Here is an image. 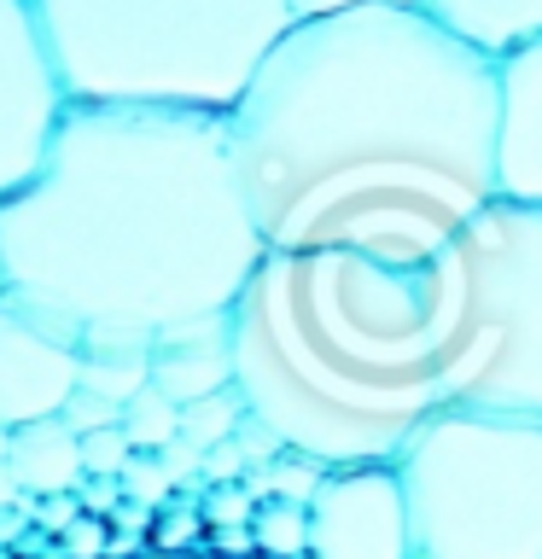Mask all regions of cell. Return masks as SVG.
Returning <instances> with one entry per match:
<instances>
[{
  "instance_id": "12",
  "label": "cell",
  "mask_w": 542,
  "mask_h": 559,
  "mask_svg": "<svg viewBox=\"0 0 542 559\" xmlns=\"http://www.w3.org/2000/svg\"><path fill=\"white\" fill-rule=\"evenodd\" d=\"M7 466L17 472V484L30 496H76L87 466H82V437L64 419H30L12 431V454Z\"/></svg>"
},
{
  "instance_id": "2",
  "label": "cell",
  "mask_w": 542,
  "mask_h": 559,
  "mask_svg": "<svg viewBox=\"0 0 542 559\" xmlns=\"http://www.w3.org/2000/svg\"><path fill=\"white\" fill-rule=\"evenodd\" d=\"M262 257L216 111L70 99L42 175L0 204L7 292L76 338L227 314Z\"/></svg>"
},
{
  "instance_id": "9",
  "label": "cell",
  "mask_w": 542,
  "mask_h": 559,
  "mask_svg": "<svg viewBox=\"0 0 542 559\" xmlns=\"http://www.w3.org/2000/svg\"><path fill=\"white\" fill-rule=\"evenodd\" d=\"M82 338L52 314L0 292V426L17 431L30 419H59L76 396Z\"/></svg>"
},
{
  "instance_id": "18",
  "label": "cell",
  "mask_w": 542,
  "mask_h": 559,
  "mask_svg": "<svg viewBox=\"0 0 542 559\" xmlns=\"http://www.w3.org/2000/svg\"><path fill=\"white\" fill-rule=\"evenodd\" d=\"M251 536L269 559H309V507L297 501H257Z\"/></svg>"
},
{
  "instance_id": "20",
  "label": "cell",
  "mask_w": 542,
  "mask_h": 559,
  "mask_svg": "<svg viewBox=\"0 0 542 559\" xmlns=\"http://www.w3.org/2000/svg\"><path fill=\"white\" fill-rule=\"evenodd\" d=\"M164 496H175L169 472L157 466V454H140V449H134V461L122 466V501H134V507H157Z\"/></svg>"
},
{
  "instance_id": "31",
  "label": "cell",
  "mask_w": 542,
  "mask_h": 559,
  "mask_svg": "<svg viewBox=\"0 0 542 559\" xmlns=\"http://www.w3.org/2000/svg\"><path fill=\"white\" fill-rule=\"evenodd\" d=\"M17 501H24V484H17V472L0 461V513H7V507H17Z\"/></svg>"
},
{
  "instance_id": "14",
  "label": "cell",
  "mask_w": 542,
  "mask_h": 559,
  "mask_svg": "<svg viewBox=\"0 0 542 559\" xmlns=\"http://www.w3.org/2000/svg\"><path fill=\"white\" fill-rule=\"evenodd\" d=\"M82 391L129 402L152 384V338L146 332H87L82 338Z\"/></svg>"
},
{
  "instance_id": "7",
  "label": "cell",
  "mask_w": 542,
  "mask_h": 559,
  "mask_svg": "<svg viewBox=\"0 0 542 559\" xmlns=\"http://www.w3.org/2000/svg\"><path fill=\"white\" fill-rule=\"evenodd\" d=\"M70 111L35 0H0V204L24 192Z\"/></svg>"
},
{
  "instance_id": "17",
  "label": "cell",
  "mask_w": 542,
  "mask_h": 559,
  "mask_svg": "<svg viewBox=\"0 0 542 559\" xmlns=\"http://www.w3.org/2000/svg\"><path fill=\"white\" fill-rule=\"evenodd\" d=\"M122 437H129L140 454H157L169 437H181V402H169L157 384H146L140 396L122 402Z\"/></svg>"
},
{
  "instance_id": "32",
  "label": "cell",
  "mask_w": 542,
  "mask_h": 559,
  "mask_svg": "<svg viewBox=\"0 0 542 559\" xmlns=\"http://www.w3.org/2000/svg\"><path fill=\"white\" fill-rule=\"evenodd\" d=\"M7 454H12V431L0 426V461H7Z\"/></svg>"
},
{
  "instance_id": "28",
  "label": "cell",
  "mask_w": 542,
  "mask_h": 559,
  "mask_svg": "<svg viewBox=\"0 0 542 559\" xmlns=\"http://www.w3.org/2000/svg\"><path fill=\"white\" fill-rule=\"evenodd\" d=\"M76 501H82V513H94V507H122V478H82L76 489Z\"/></svg>"
},
{
  "instance_id": "25",
  "label": "cell",
  "mask_w": 542,
  "mask_h": 559,
  "mask_svg": "<svg viewBox=\"0 0 542 559\" xmlns=\"http://www.w3.org/2000/svg\"><path fill=\"white\" fill-rule=\"evenodd\" d=\"M157 466L169 472V484H175V489H181V484H199L204 449H199V443H187V437H169V443L157 449Z\"/></svg>"
},
{
  "instance_id": "4",
  "label": "cell",
  "mask_w": 542,
  "mask_h": 559,
  "mask_svg": "<svg viewBox=\"0 0 542 559\" xmlns=\"http://www.w3.org/2000/svg\"><path fill=\"white\" fill-rule=\"evenodd\" d=\"M76 105L227 117L286 35L292 0H35Z\"/></svg>"
},
{
  "instance_id": "8",
  "label": "cell",
  "mask_w": 542,
  "mask_h": 559,
  "mask_svg": "<svg viewBox=\"0 0 542 559\" xmlns=\"http://www.w3.org/2000/svg\"><path fill=\"white\" fill-rule=\"evenodd\" d=\"M309 559H414L409 501L391 461L327 472L309 501Z\"/></svg>"
},
{
  "instance_id": "19",
  "label": "cell",
  "mask_w": 542,
  "mask_h": 559,
  "mask_svg": "<svg viewBox=\"0 0 542 559\" xmlns=\"http://www.w3.org/2000/svg\"><path fill=\"white\" fill-rule=\"evenodd\" d=\"M134 461V443L122 437V426H105V431H87L82 437V466L87 478H122V466Z\"/></svg>"
},
{
  "instance_id": "33",
  "label": "cell",
  "mask_w": 542,
  "mask_h": 559,
  "mask_svg": "<svg viewBox=\"0 0 542 559\" xmlns=\"http://www.w3.org/2000/svg\"><path fill=\"white\" fill-rule=\"evenodd\" d=\"M0 292H7V274H0Z\"/></svg>"
},
{
  "instance_id": "21",
  "label": "cell",
  "mask_w": 542,
  "mask_h": 559,
  "mask_svg": "<svg viewBox=\"0 0 542 559\" xmlns=\"http://www.w3.org/2000/svg\"><path fill=\"white\" fill-rule=\"evenodd\" d=\"M64 426L76 431V437H87V431H105V426H122V402H111V396H99V391H82L76 384V396L64 402Z\"/></svg>"
},
{
  "instance_id": "16",
  "label": "cell",
  "mask_w": 542,
  "mask_h": 559,
  "mask_svg": "<svg viewBox=\"0 0 542 559\" xmlns=\"http://www.w3.org/2000/svg\"><path fill=\"white\" fill-rule=\"evenodd\" d=\"M245 414H251V402H245L239 384H227V391H210L199 402H187L181 408V437L199 443V449H216V443H227V437L239 431Z\"/></svg>"
},
{
  "instance_id": "26",
  "label": "cell",
  "mask_w": 542,
  "mask_h": 559,
  "mask_svg": "<svg viewBox=\"0 0 542 559\" xmlns=\"http://www.w3.org/2000/svg\"><path fill=\"white\" fill-rule=\"evenodd\" d=\"M362 7H420L426 12V0H292V17L309 24V17H339V12H362Z\"/></svg>"
},
{
  "instance_id": "11",
  "label": "cell",
  "mask_w": 542,
  "mask_h": 559,
  "mask_svg": "<svg viewBox=\"0 0 542 559\" xmlns=\"http://www.w3.org/2000/svg\"><path fill=\"white\" fill-rule=\"evenodd\" d=\"M152 384L169 402H199L210 391L234 384V309L199 314V321L164 326L152 338Z\"/></svg>"
},
{
  "instance_id": "3",
  "label": "cell",
  "mask_w": 542,
  "mask_h": 559,
  "mask_svg": "<svg viewBox=\"0 0 542 559\" xmlns=\"http://www.w3.org/2000/svg\"><path fill=\"white\" fill-rule=\"evenodd\" d=\"M234 384L321 466L397 461L444 408L432 262L269 251L234 304Z\"/></svg>"
},
{
  "instance_id": "6",
  "label": "cell",
  "mask_w": 542,
  "mask_h": 559,
  "mask_svg": "<svg viewBox=\"0 0 542 559\" xmlns=\"http://www.w3.org/2000/svg\"><path fill=\"white\" fill-rule=\"evenodd\" d=\"M391 466L414 559H542V419L437 408Z\"/></svg>"
},
{
  "instance_id": "1",
  "label": "cell",
  "mask_w": 542,
  "mask_h": 559,
  "mask_svg": "<svg viewBox=\"0 0 542 559\" xmlns=\"http://www.w3.org/2000/svg\"><path fill=\"white\" fill-rule=\"evenodd\" d=\"M269 251L432 262L496 199V59L420 7L292 24L227 111Z\"/></svg>"
},
{
  "instance_id": "29",
  "label": "cell",
  "mask_w": 542,
  "mask_h": 559,
  "mask_svg": "<svg viewBox=\"0 0 542 559\" xmlns=\"http://www.w3.org/2000/svg\"><path fill=\"white\" fill-rule=\"evenodd\" d=\"M216 548H222V554H245V548H257L251 524H234V531H216Z\"/></svg>"
},
{
  "instance_id": "15",
  "label": "cell",
  "mask_w": 542,
  "mask_h": 559,
  "mask_svg": "<svg viewBox=\"0 0 542 559\" xmlns=\"http://www.w3.org/2000/svg\"><path fill=\"white\" fill-rule=\"evenodd\" d=\"M327 472H332V466H321L315 454H297V449H286L280 461L245 472V489H251L257 501H297V507H309Z\"/></svg>"
},
{
  "instance_id": "22",
  "label": "cell",
  "mask_w": 542,
  "mask_h": 559,
  "mask_svg": "<svg viewBox=\"0 0 542 559\" xmlns=\"http://www.w3.org/2000/svg\"><path fill=\"white\" fill-rule=\"evenodd\" d=\"M257 519V496L245 484H216L204 496V524L210 531H234V524H251Z\"/></svg>"
},
{
  "instance_id": "13",
  "label": "cell",
  "mask_w": 542,
  "mask_h": 559,
  "mask_svg": "<svg viewBox=\"0 0 542 559\" xmlns=\"http://www.w3.org/2000/svg\"><path fill=\"white\" fill-rule=\"evenodd\" d=\"M426 12L490 59L542 35V0H426Z\"/></svg>"
},
{
  "instance_id": "5",
  "label": "cell",
  "mask_w": 542,
  "mask_h": 559,
  "mask_svg": "<svg viewBox=\"0 0 542 559\" xmlns=\"http://www.w3.org/2000/svg\"><path fill=\"white\" fill-rule=\"evenodd\" d=\"M444 408L542 419V210L490 199L432 257Z\"/></svg>"
},
{
  "instance_id": "30",
  "label": "cell",
  "mask_w": 542,
  "mask_h": 559,
  "mask_svg": "<svg viewBox=\"0 0 542 559\" xmlns=\"http://www.w3.org/2000/svg\"><path fill=\"white\" fill-rule=\"evenodd\" d=\"M192 531H199L192 519H164V524H157V542H164V548H181Z\"/></svg>"
},
{
  "instance_id": "23",
  "label": "cell",
  "mask_w": 542,
  "mask_h": 559,
  "mask_svg": "<svg viewBox=\"0 0 542 559\" xmlns=\"http://www.w3.org/2000/svg\"><path fill=\"white\" fill-rule=\"evenodd\" d=\"M234 443H239V454H245V466H269V461H280V454H286L280 431H274V426H262L257 414H245V419H239Z\"/></svg>"
},
{
  "instance_id": "24",
  "label": "cell",
  "mask_w": 542,
  "mask_h": 559,
  "mask_svg": "<svg viewBox=\"0 0 542 559\" xmlns=\"http://www.w3.org/2000/svg\"><path fill=\"white\" fill-rule=\"evenodd\" d=\"M245 454H239V443L227 437V443H216V449H204V466H199V484L204 489H216V484H245Z\"/></svg>"
},
{
  "instance_id": "10",
  "label": "cell",
  "mask_w": 542,
  "mask_h": 559,
  "mask_svg": "<svg viewBox=\"0 0 542 559\" xmlns=\"http://www.w3.org/2000/svg\"><path fill=\"white\" fill-rule=\"evenodd\" d=\"M496 199L542 210V35L496 59Z\"/></svg>"
},
{
  "instance_id": "27",
  "label": "cell",
  "mask_w": 542,
  "mask_h": 559,
  "mask_svg": "<svg viewBox=\"0 0 542 559\" xmlns=\"http://www.w3.org/2000/svg\"><path fill=\"white\" fill-rule=\"evenodd\" d=\"M64 542H70V554H76V559H99L105 554V531H99V519H87V513L64 531Z\"/></svg>"
}]
</instances>
